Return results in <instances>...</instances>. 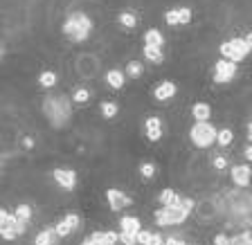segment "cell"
Here are the masks:
<instances>
[{"mask_svg": "<svg viewBox=\"0 0 252 245\" xmlns=\"http://www.w3.org/2000/svg\"><path fill=\"white\" fill-rule=\"evenodd\" d=\"M72 97L56 95V97H45L43 99V115L50 119L54 128H63L72 117Z\"/></svg>", "mask_w": 252, "mask_h": 245, "instance_id": "6da1fadb", "label": "cell"}, {"mask_svg": "<svg viewBox=\"0 0 252 245\" xmlns=\"http://www.w3.org/2000/svg\"><path fill=\"white\" fill-rule=\"evenodd\" d=\"M92 27H95V23H92V18L88 16V14H84V11H72L63 21V25H61V32L65 34L68 41L84 43L90 38Z\"/></svg>", "mask_w": 252, "mask_h": 245, "instance_id": "7a4b0ae2", "label": "cell"}, {"mask_svg": "<svg viewBox=\"0 0 252 245\" xmlns=\"http://www.w3.org/2000/svg\"><path fill=\"white\" fill-rule=\"evenodd\" d=\"M216 137H219V128L212 122H194L192 128H189V139L196 149H209L216 144Z\"/></svg>", "mask_w": 252, "mask_h": 245, "instance_id": "3957f363", "label": "cell"}, {"mask_svg": "<svg viewBox=\"0 0 252 245\" xmlns=\"http://www.w3.org/2000/svg\"><path fill=\"white\" fill-rule=\"evenodd\" d=\"M250 52H252V48L248 45L246 36H234V38H230V41H223L219 45L221 59L234 61V63H241V61H246Z\"/></svg>", "mask_w": 252, "mask_h": 245, "instance_id": "277c9868", "label": "cell"}, {"mask_svg": "<svg viewBox=\"0 0 252 245\" xmlns=\"http://www.w3.org/2000/svg\"><path fill=\"white\" fill-rule=\"evenodd\" d=\"M153 218H156L158 227H176V225H183L189 218V214L173 207H160L153 212Z\"/></svg>", "mask_w": 252, "mask_h": 245, "instance_id": "5b68a950", "label": "cell"}, {"mask_svg": "<svg viewBox=\"0 0 252 245\" xmlns=\"http://www.w3.org/2000/svg\"><path fill=\"white\" fill-rule=\"evenodd\" d=\"M236 65H239V63H234V61H227V59H219V61H216L214 75H212L214 83H219V85L230 83V81L236 77Z\"/></svg>", "mask_w": 252, "mask_h": 245, "instance_id": "8992f818", "label": "cell"}, {"mask_svg": "<svg viewBox=\"0 0 252 245\" xmlns=\"http://www.w3.org/2000/svg\"><path fill=\"white\" fill-rule=\"evenodd\" d=\"M219 214H221V207L214 198H203V200L196 203V216H198V220H203V223H212Z\"/></svg>", "mask_w": 252, "mask_h": 245, "instance_id": "52a82bcc", "label": "cell"}, {"mask_svg": "<svg viewBox=\"0 0 252 245\" xmlns=\"http://www.w3.org/2000/svg\"><path fill=\"white\" fill-rule=\"evenodd\" d=\"M106 200H108L111 212H122V209H126V207L133 205V198H131L129 193H124L122 189H115V187L106 189Z\"/></svg>", "mask_w": 252, "mask_h": 245, "instance_id": "ba28073f", "label": "cell"}, {"mask_svg": "<svg viewBox=\"0 0 252 245\" xmlns=\"http://www.w3.org/2000/svg\"><path fill=\"white\" fill-rule=\"evenodd\" d=\"M230 178H232V182H234V187L248 189L250 180H252V164L250 162H246V164H234L230 169Z\"/></svg>", "mask_w": 252, "mask_h": 245, "instance_id": "9c48e42d", "label": "cell"}, {"mask_svg": "<svg viewBox=\"0 0 252 245\" xmlns=\"http://www.w3.org/2000/svg\"><path fill=\"white\" fill-rule=\"evenodd\" d=\"M52 178L56 180V185L65 191H72L77 187V173L72 169H54L52 171Z\"/></svg>", "mask_w": 252, "mask_h": 245, "instance_id": "30bf717a", "label": "cell"}, {"mask_svg": "<svg viewBox=\"0 0 252 245\" xmlns=\"http://www.w3.org/2000/svg\"><path fill=\"white\" fill-rule=\"evenodd\" d=\"M176 92H178V85L173 81H160L153 88V97H156L158 102H169V99L176 97Z\"/></svg>", "mask_w": 252, "mask_h": 245, "instance_id": "8fae6325", "label": "cell"}, {"mask_svg": "<svg viewBox=\"0 0 252 245\" xmlns=\"http://www.w3.org/2000/svg\"><path fill=\"white\" fill-rule=\"evenodd\" d=\"M144 133L149 142H158V139L165 135V128H162V119L160 117H146L144 122Z\"/></svg>", "mask_w": 252, "mask_h": 245, "instance_id": "7c38bea8", "label": "cell"}, {"mask_svg": "<svg viewBox=\"0 0 252 245\" xmlns=\"http://www.w3.org/2000/svg\"><path fill=\"white\" fill-rule=\"evenodd\" d=\"M59 239L61 236L56 234V227H45L36 234L34 245H59Z\"/></svg>", "mask_w": 252, "mask_h": 245, "instance_id": "4fadbf2b", "label": "cell"}, {"mask_svg": "<svg viewBox=\"0 0 252 245\" xmlns=\"http://www.w3.org/2000/svg\"><path fill=\"white\" fill-rule=\"evenodd\" d=\"M106 83L113 88V90H122L124 83H126V72L124 70H108L106 72Z\"/></svg>", "mask_w": 252, "mask_h": 245, "instance_id": "5bb4252c", "label": "cell"}, {"mask_svg": "<svg viewBox=\"0 0 252 245\" xmlns=\"http://www.w3.org/2000/svg\"><path fill=\"white\" fill-rule=\"evenodd\" d=\"M192 117H194V122H209V117H212V106L205 102H196L192 106Z\"/></svg>", "mask_w": 252, "mask_h": 245, "instance_id": "9a60e30c", "label": "cell"}, {"mask_svg": "<svg viewBox=\"0 0 252 245\" xmlns=\"http://www.w3.org/2000/svg\"><path fill=\"white\" fill-rule=\"evenodd\" d=\"M142 229V220L138 216H131V214H124L119 218V232H140Z\"/></svg>", "mask_w": 252, "mask_h": 245, "instance_id": "2e32d148", "label": "cell"}, {"mask_svg": "<svg viewBox=\"0 0 252 245\" xmlns=\"http://www.w3.org/2000/svg\"><path fill=\"white\" fill-rule=\"evenodd\" d=\"M142 54H144L146 61H151V63H156V65H160L162 61H165V52H162V48H156V45H144Z\"/></svg>", "mask_w": 252, "mask_h": 245, "instance_id": "e0dca14e", "label": "cell"}, {"mask_svg": "<svg viewBox=\"0 0 252 245\" xmlns=\"http://www.w3.org/2000/svg\"><path fill=\"white\" fill-rule=\"evenodd\" d=\"M56 83H59V75H56L54 70H43V72L38 75V85H41V88H45V90L54 88Z\"/></svg>", "mask_w": 252, "mask_h": 245, "instance_id": "ac0fdd59", "label": "cell"}, {"mask_svg": "<svg viewBox=\"0 0 252 245\" xmlns=\"http://www.w3.org/2000/svg\"><path fill=\"white\" fill-rule=\"evenodd\" d=\"M144 45L165 48V34H160L158 29H146V32H144Z\"/></svg>", "mask_w": 252, "mask_h": 245, "instance_id": "d6986e66", "label": "cell"}, {"mask_svg": "<svg viewBox=\"0 0 252 245\" xmlns=\"http://www.w3.org/2000/svg\"><path fill=\"white\" fill-rule=\"evenodd\" d=\"M124 72H126L129 79H140V77L144 75V63H142V61H129L126 68H124Z\"/></svg>", "mask_w": 252, "mask_h": 245, "instance_id": "ffe728a7", "label": "cell"}, {"mask_svg": "<svg viewBox=\"0 0 252 245\" xmlns=\"http://www.w3.org/2000/svg\"><path fill=\"white\" fill-rule=\"evenodd\" d=\"M232 142H234V131H232L230 126L219 128V137H216V144H219L221 149H227Z\"/></svg>", "mask_w": 252, "mask_h": 245, "instance_id": "44dd1931", "label": "cell"}, {"mask_svg": "<svg viewBox=\"0 0 252 245\" xmlns=\"http://www.w3.org/2000/svg\"><path fill=\"white\" fill-rule=\"evenodd\" d=\"M230 245H252V232L250 229H241V232L232 234Z\"/></svg>", "mask_w": 252, "mask_h": 245, "instance_id": "7402d4cb", "label": "cell"}, {"mask_svg": "<svg viewBox=\"0 0 252 245\" xmlns=\"http://www.w3.org/2000/svg\"><path fill=\"white\" fill-rule=\"evenodd\" d=\"M99 110H102V117H104V119H113V117H117L119 106H117L115 102H102Z\"/></svg>", "mask_w": 252, "mask_h": 245, "instance_id": "603a6c76", "label": "cell"}, {"mask_svg": "<svg viewBox=\"0 0 252 245\" xmlns=\"http://www.w3.org/2000/svg\"><path fill=\"white\" fill-rule=\"evenodd\" d=\"M117 23L122 27H126V29H133L135 25H138V16L135 14H131V11H122L117 16Z\"/></svg>", "mask_w": 252, "mask_h": 245, "instance_id": "cb8c5ba5", "label": "cell"}, {"mask_svg": "<svg viewBox=\"0 0 252 245\" xmlns=\"http://www.w3.org/2000/svg\"><path fill=\"white\" fill-rule=\"evenodd\" d=\"M173 198H176V191H173L171 187H165V189L158 193V203H160V207H167V205H171Z\"/></svg>", "mask_w": 252, "mask_h": 245, "instance_id": "d4e9b609", "label": "cell"}, {"mask_svg": "<svg viewBox=\"0 0 252 245\" xmlns=\"http://www.w3.org/2000/svg\"><path fill=\"white\" fill-rule=\"evenodd\" d=\"M14 214H16L18 218H23V220H32V214H34V209H32V205H27V203H21L16 209H14Z\"/></svg>", "mask_w": 252, "mask_h": 245, "instance_id": "484cf974", "label": "cell"}, {"mask_svg": "<svg viewBox=\"0 0 252 245\" xmlns=\"http://www.w3.org/2000/svg\"><path fill=\"white\" fill-rule=\"evenodd\" d=\"M140 176L144 178V180H153L156 178V164L153 162H142L140 164Z\"/></svg>", "mask_w": 252, "mask_h": 245, "instance_id": "4316f807", "label": "cell"}, {"mask_svg": "<svg viewBox=\"0 0 252 245\" xmlns=\"http://www.w3.org/2000/svg\"><path fill=\"white\" fill-rule=\"evenodd\" d=\"M90 90L88 88H77L75 92H72V102L75 104H86V102H90Z\"/></svg>", "mask_w": 252, "mask_h": 245, "instance_id": "83f0119b", "label": "cell"}, {"mask_svg": "<svg viewBox=\"0 0 252 245\" xmlns=\"http://www.w3.org/2000/svg\"><path fill=\"white\" fill-rule=\"evenodd\" d=\"M54 227H56V234H59L61 236V239H65V236H70V234H72V232H75V229H72V227H70V223H68V220H59V223H56V225H54Z\"/></svg>", "mask_w": 252, "mask_h": 245, "instance_id": "f1b7e54d", "label": "cell"}, {"mask_svg": "<svg viewBox=\"0 0 252 245\" xmlns=\"http://www.w3.org/2000/svg\"><path fill=\"white\" fill-rule=\"evenodd\" d=\"M122 245H138V232H119Z\"/></svg>", "mask_w": 252, "mask_h": 245, "instance_id": "f546056e", "label": "cell"}, {"mask_svg": "<svg viewBox=\"0 0 252 245\" xmlns=\"http://www.w3.org/2000/svg\"><path fill=\"white\" fill-rule=\"evenodd\" d=\"M165 23H167V25H171V27L180 25V16H178V9H167V11H165Z\"/></svg>", "mask_w": 252, "mask_h": 245, "instance_id": "4dcf8cb0", "label": "cell"}, {"mask_svg": "<svg viewBox=\"0 0 252 245\" xmlns=\"http://www.w3.org/2000/svg\"><path fill=\"white\" fill-rule=\"evenodd\" d=\"M212 166H214L216 171H225L227 166H230V162H227L225 155H214V158H212Z\"/></svg>", "mask_w": 252, "mask_h": 245, "instance_id": "1f68e13d", "label": "cell"}, {"mask_svg": "<svg viewBox=\"0 0 252 245\" xmlns=\"http://www.w3.org/2000/svg\"><path fill=\"white\" fill-rule=\"evenodd\" d=\"M178 16H180V25L192 23V9L189 7H178Z\"/></svg>", "mask_w": 252, "mask_h": 245, "instance_id": "d6a6232c", "label": "cell"}, {"mask_svg": "<svg viewBox=\"0 0 252 245\" xmlns=\"http://www.w3.org/2000/svg\"><path fill=\"white\" fill-rule=\"evenodd\" d=\"M0 236H2V241H14L18 234L14 227H0Z\"/></svg>", "mask_w": 252, "mask_h": 245, "instance_id": "836d02e7", "label": "cell"}, {"mask_svg": "<svg viewBox=\"0 0 252 245\" xmlns=\"http://www.w3.org/2000/svg\"><path fill=\"white\" fill-rule=\"evenodd\" d=\"M151 236H153V232H151V229H140V232H138V245H146Z\"/></svg>", "mask_w": 252, "mask_h": 245, "instance_id": "e575fe53", "label": "cell"}, {"mask_svg": "<svg viewBox=\"0 0 252 245\" xmlns=\"http://www.w3.org/2000/svg\"><path fill=\"white\" fill-rule=\"evenodd\" d=\"M65 220L70 223V227H72V229H77V227H79V223H81V220H79V214H75V212H68V214H65Z\"/></svg>", "mask_w": 252, "mask_h": 245, "instance_id": "d590c367", "label": "cell"}, {"mask_svg": "<svg viewBox=\"0 0 252 245\" xmlns=\"http://www.w3.org/2000/svg\"><path fill=\"white\" fill-rule=\"evenodd\" d=\"M146 245H165V236H162L160 232H153V236L149 239V243Z\"/></svg>", "mask_w": 252, "mask_h": 245, "instance_id": "8d00e7d4", "label": "cell"}, {"mask_svg": "<svg viewBox=\"0 0 252 245\" xmlns=\"http://www.w3.org/2000/svg\"><path fill=\"white\" fill-rule=\"evenodd\" d=\"M214 245H230V236L223 234V232H219V234L214 236Z\"/></svg>", "mask_w": 252, "mask_h": 245, "instance_id": "74e56055", "label": "cell"}, {"mask_svg": "<svg viewBox=\"0 0 252 245\" xmlns=\"http://www.w3.org/2000/svg\"><path fill=\"white\" fill-rule=\"evenodd\" d=\"M21 142H23V149H25V151H32L34 149V137H29V135H25Z\"/></svg>", "mask_w": 252, "mask_h": 245, "instance_id": "f35d334b", "label": "cell"}, {"mask_svg": "<svg viewBox=\"0 0 252 245\" xmlns=\"http://www.w3.org/2000/svg\"><path fill=\"white\" fill-rule=\"evenodd\" d=\"M165 245H185V241L178 239V236H167V239H165Z\"/></svg>", "mask_w": 252, "mask_h": 245, "instance_id": "ab89813d", "label": "cell"}, {"mask_svg": "<svg viewBox=\"0 0 252 245\" xmlns=\"http://www.w3.org/2000/svg\"><path fill=\"white\" fill-rule=\"evenodd\" d=\"M243 158H246V160L252 164V144H248L246 149H243Z\"/></svg>", "mask_w": 252, "mask_h": 245, "instance_id": "60d3db41", "label": "cell"}, {"mask_svg": "<svg viewBox=\"0 0 252 245\" xmlns=\"http://www.w3.org/2000/svg\"><path fill=\"white\" fill-rule=\"evenodd\" d=\"M246 41H248V45L252 48V32H250V34H246Z\"/></svg>", "mask_w": 252, "mask_h": 245, "instance_id": "b9f144b4", "label": "cell"}, {"mask_svg": "<svg viewBox=\"0 0 252 245\" xmlns=\"http://www.w3.org/2000/svg\"><path fill=\"white\" fill-rule=\"evenodd\" d=\"M250 122H252V119H250Z\"/></svg>", "mask_w": 252, "mask_h": 245, "instance_id": "7bdbcfd3", "label": "cell"}]
</instances>
